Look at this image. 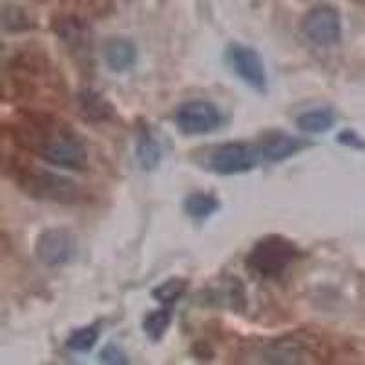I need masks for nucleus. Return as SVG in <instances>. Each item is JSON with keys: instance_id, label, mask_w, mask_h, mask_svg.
Masks as SVG:
<instances>
[{"instance_id": "nucleus-1", "label": "nucleus", "mask_w": 365, "mask_h": 365, "mask_svg": "<svg viewBox=\"0 0 365 365\" xmlns=\"http://www.w3.org/2000/svg\"><path fill=\"white\" fill-rule=\"evenodd\" d=\"M13 141L58 168L83 170L88 150L81 137L63 120L46 112L24 113L11 125Z\"/></svg>"}, {"instance_id": "nucleus-2", "label": "nucleus", "mask_w": 365, "mask_h": 365, "mask_svg": "<svg viewBox=\"0 0 365 365\" xmlns=\"http://www.w3.org/2000/svg\"><path fill=\"white\" fill-rule=\"evenodd\" d=\"M13 181L28 197L55 205H75L83 201L84 192L79 182L66 175L44 170L38 166H24L13 172Z\"/></svg>"}, {"instance_id": "nucleus-3", "label": "nucleus", "mask_w": 365, "mask_h": 365, "mask_svg": "<svg viewBox=\"0 0 365 365\" xmlns=\"http://www.w3.org/2000/svg\"><path fill=\"white\" fill-rule=\"evenodd\" d=\"M299 250L283 236H267L259 240L247 256V265L265 278H276L298 259Z\"/></svg>"}, {"instance_id": "nucleus-4", "label": "nucleus", "mask_w": 365, "mask_h": 365, "mask_svg": "<svg viewBox=\"0 0 365 365\" xmlns=\"http://www.w3.org/2000/svg\"><path fill=\"white\" fill-rule=\"evenodd\" d=\"M175 125L185 135H207L223 125V115L210 101L195 99L179 106Z\"/></svg>"}, {"instance_id": "nucleus-5", "label": "nucleus", "mask_w": 365, "mask_h": 365, "mask_svg": "<svg viewBox=\"0 0 365 365\" xmlns=\"http://www.w3.org/2000/svg\"><path fill=\"white\" fill-rule=\"evenodd\" d=\"M262 154L257 145L249 143H225L208 159V166L212 172L220 175H236L252 170L257 165Z\"/></svg>"}, {"instance_id": "nucleus-6", "label": "nucleus", "mask_w": 365, "mask_h": 365, "mask_svg": "<svg viewBox=\"0 0 365 365\" xmlns=\"http://www.w3.org/2000/svg\"><path fill=\"white\" fill-rule=\"evenodd\" d=\"M77 254V240L66 228H48L35 243V256L46 267L70 263Z\"/></svg>"}, {"instance_id": "nucleus-7", "label": "nucleus", "mask_w": 365, "mask_h": 365, "mask_svg": "<svg viewBox=\"0 0 365 365\" xmlns=\"http://www.w3.org/2000/svg\"><path fill=\"white\" fill-rule=\"evenodd\" d=\"M303 34L312 44L331 48L341 41V19L331 6H316L303 19Z\"/></svg>"}, {"instance_id": "nucleus-8", "label": "nucleus", "mask_w": 365, "mask_h": 365, "mask_svg": "<svg viewBox=\"0 0 365 365\" xmlns=\"http://www.w3.org/2000/svg\"><path fill=\"white\" fill-rule=\"evenodd\" d=\"M227 61L234 73L240 77L247 86L257 91L267 90V70L263 58L254 48L243 44H230L227 48Z\"/></svg>"}, {"instance_id": "nucleus-9", "label": "nucleus", "mask_w": 365, "mask_h": 365, "mask_svg": "<svg viewBox=\"0 0 365 365\" xmlns=\"http://www.w3.org/2000/svg\"><path fill=\"white\" fill-rule=\"evenodd\" d=\"M305 146H309V143L299 139V137L287 135L283 132H272L263 137L257 148H259V154H262L263 159L279 163L296 155Z\"/></svg>"}, {"instance_id": "nucleus-10", "label": "nucleus", "mask_w": 365, "mask_h": 365, "mask_svg": "<svg viewBox=\"0 0 365 365\" xmlns=\"http://www.w3.org/2000/svg\"><path fill=\"white\" fill-rule=\"evenodd\" d=\"M103 58L110 71L123 73L137 63V48L132 41L123 37H112L104 42Z\"/></svg>"}, {"instance_id": "nucleus-11", "label": "nucleus", "mask_w": 365, "mask_h": 365, "mask_svg": "<svg viewBox=\"0 0 365 365\" xmlns=\"http://www.w3.org/2000/svg\"><path fill=\"white\" fill-rule=\"evenodd\" d=\"M77 104L84 119L93 120V123H106L115 117V108L106 97L97 90L84 88L77 93Z\"/></svg>"}, {"instance_id": "nucleus-12", "label": "nucleus", "mask_w": 365, "mask_h": 365, "mask_svg": "<svg viewBox=\"0 0 365 365\" xmlns=\"http://www.w3.org/2000/svg\"><path fill=\"white\" fill-rule=\"evenodd\" d=\"M135 158L143 170H154L161 161V146L155 141L152 130L146 125L139 126V130H137Z\"/></svg>"}, {"instance_id": "nucleus-13", "label": "nucleus", "mask_w": 365, "mask_h": 365, "mask_svg": "<svg viewBox=\"0 0 365 365\" xmlns=\"http://www.w3.org/2000/svg\"><path fill=\"white\" fill-rule=\"evenodd\" d=\"M334 125V112L331 108H312L296 117V126L305 133H324Z\"/></svg>"}, {"instance_id": "nucleus-14", "label": "nucleus", "mask_w": 365, "mask_h": 365, "mask_svg": "<svg viewBox=\"0 0 365 365\" xmlns=\"http://www.w3.org/2000/svg\"><path fill=\"white\" fill-rule=\"evenodd\" d=\"M182 208L187 212V216L194 217V220H205V217H210L214 212H217L220 201L216 200V195L195 192V194H190L185 200Z\"/></svg>"}, {"instance_id": "nucleus-15", "label": "nucleus", "mask_w": 365, "mask_h": 365, "mask_svg": "<svg viewBox=\"0 0 365 365\" xmlns=\"http://www.w3.org/2000/svg\"><path fill=\"white\" fill-rule=\"evenodd\" d=\"M305 351L299 344H272L265 353H263V361L270 364H299L305 361Z\"/></svg>"}, {"instance_id": "nucleus-16", "label": "nucleus", "mask_w": 365, "mask_h": 365, "mask_svg": "<svg viewBox=\"0 0 365 365\" xmlns=\"http://www.w3.org/2000/svg\"><path fill=\"white\" fill-rule=\"evenodd\" d=\"M170 307H165V305H163V309L152 311L145 316V319H143V331H145V334L152 341H159L166 334L168 327H170Z\"/></svg>"}, {"instance_id": "nucleus-17", "label": "nucleus", "mask_w": 365, "mask_h": 365, "mask_svg": "<svg viewBox=\"0 0 365 365\" xmlns=\"http://www.w3.org/2000/svg\"><path fill=\"white\" fill-rule=\"evenodd\" d=\"M187 289H188L187 279L170 278V279H166V282H163L161 285L155 287L154 291H152V296H154L161 305H165V307H172L174 303H178L179 299L185 296Z\"/></svg>"}, {"instance_id": "nucleus-18", "label": "nucleus", "mask_w": 365, "mask_h": 365, "mask_svg": "<svg viewBox=\"0 0 365 365\" xmlns=\"http://www.w3.org/2000/svg\"><path fill=\"white\" fill-rule=\"evenodd\" d=\"M57 35L70 46L71 53H73V50H83L88 44L86 28L75 19H68V21L61 22L57 26Z\"/></svg>"}, {"instance_id": "nucleus-19", "label": "nucleus", "mask_w": 365, "mask_h": 365, "mask_svg": "<svg viewBox=\"0 0 365 365\" xmlns=\"http://www.w3.org/2000/svg\"><path fill=\"white\" fill-rule=\"evenodd\" d=\"M97 340H99V331H97V327L90 325V327H81L71 332L66 345L75 353H88L96 347Z\"/></svg>"}, {"instance_id": "nucleus-20", "label": "nucleus", "mask_w": 365, "mask_h": 365, "mask_svg": "<svg viewBox=\"0 0 365 365\" xmlns=\"http://www.w3.org/2000/svg\"><path fill=\"white\" fill-rule=\"evenodd\" d=\"M101 361H104V364H128L126 354L113 344H108L103 349V353H101Z\"/></svg>"}, {"instance_id": "nucleus-21", "label": "nucleus", "mask_w": 365, "mask_h": 365, "mask_svg": "<svg viewBox=\"0 0 365 365\" xmlns=\"http://www.w3.org/2000/svg\"><path fill=\"white\" fill-rule=\"evenodd\" d=\"M338 141L345 146H351V148H365V141L353 130H344L338 135Z\"/></svg>"}]
</instances>
